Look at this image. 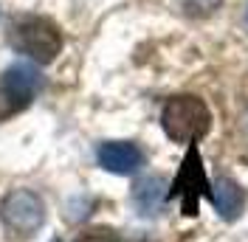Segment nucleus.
Wrapping results in <instances>:
<instances>
[{"label":"nucleus","mask_w":248,"mask_h":242,"mask_svg":"<svg viewBox=\"0 0 248 242\" xmlns=\"http://www.w3.org/2000/svg\"><path fill=\"white\" fill-rule=\"evenodd\" d=\"M212 203H215L217 214L223 220H237L240 214L246 212V189L237 181L220 175L215 183H212Z\"/></svg>","instance_id":"nucleus-7"},{"label":"nucleus","mask_w":248,"mask_h":242,"mask_svg":"<svg viewBox=\"0 0 248 242\" xmlns=\"http://www.w3.org/2000/svg\"><path fill=\"white\" fill-rule=\"evenodd\" d=\"M12 43L20 54L40 65H48L62 51V34L46 17H23L12 26Z\"/></svg>","instance_id":"nucleus-2"},{"label":"nucleus","mask_w":248,"mask_h":242,"mask_svg":"<svg viewBox=\"0 0 248 242\" xmlns=\"http://www.w3.org/2000/svg\"><path fill=\"white\" fill-rule=\"evenodd\" d=\"M170 197H181V212L186 217H195L198 214V203H201L203 197L212 200V183L206 178L201 152H198L195 144H189V152H186L184 164L178 169V178L172 183Z\"/></svg>","instance_id":"nucleus-4"},{"label":"nucleus","mask_w":248,"mask_h":242,"mask_svg":"<svg viewBox=\"0 0 248 242\" xmlns=\"http://www.w3.org/2000/svg\"><path fill=\"white\" fill-rule=\"evenodd\" d=\"M0 220L12 231V237L29 240L46 223V203L31 189H15L0 203Z\"/></svg>","instance_id":"nucleus-3"},{"label":"nucleus","mask_w":248,"mask_h":242,"mask_svg":"<svg viewBox=\"0 0 248 242\" xmlns=\"http://www.w3.org/2000/svg\"><path fill=\"white\" fill-rule=\"evenodd\" d=\"M144 164V155L130 141H108L99 147V166L113 175H133Z\"/></svg>","instance_id":"nucleus-6"},{"label":"nucleus","mask_w":248,"mask_h":242,"mask_svg":"<svg viewBox=\"0 0 248 242\" xmlns=\"http://www.w3.org/2000/svg\"><path fill=\"white\" fill-rule=\"evenodd\" d=\"M167 197H170V192H167V183L161 175H144L133 186V203L144 217H155L158 212H164Z\"/></svg>","instance_id":"nucleus-8"},{"label":"nucleus","mask_w":248,"mask_h":242,"mask_svg":"<svg viewBox=\"0 0 248 242\" xmlns=\"http://www.w3.org/2000/svg\"><path fill=\"white\" fill-rule=\"evenodd\" d=\"M54 242H60V240H54Z\"/></svg>","instance_id":"nucleus-11"},{"label":"nucleus","mask_w":248,"mask_h":242,"mask_svg":"<svg viewBox=\"0 0 248 242\" xmlns=\"http://www.w3.org/2000/svg\"><path fill=\"white\" fill-rule=\"evenodd\" d=\"M77 242H124L113 228H88L77 237Z\"/></svg>","instance_id":"nucleus-10"},{"label":"nucleus","mask_w":248,"mask_h":242,"mask_svg":"<svg viewBox=\"0 0 248 242\" xmlns=\"http://www.w3.org/2000/svg\"><path fill=\"white\" fill-rule=\"evenodd\" d=\"M161 127L178 144H198L212 127V113L198 96H172L164 105Z\"/></svg>","instance_id":"nucleus-1"},{"label":"nucleus","mask_w":248,"mask_h":242,"mask_svg":"<svg viewBox=\"0 0 248 242\" xmlns=\"http://www.w3.org/2000/svg\"><path fill=\"white\" fill-rule=\"evenodd\" d=\"M37 93V71L31 65H12L0 74V121L23 113Z\"/></svg>","instance_id":"nucleus-5"},{"label":"nucleus","mask_w":248,"mask_h":242,"mask_svg":"<svg viewBox=\"0 0 248 242\" xmlns=\"http://www.w3.org/2000/svg\"><path fill=\"white\" fill-rule=\"evenodd\" d=\"M175 3H178L181 12L189 15V17H206L220 6V0H175Z\"/></svg>","instance_id":"nucleus-9"}]
</instances>
